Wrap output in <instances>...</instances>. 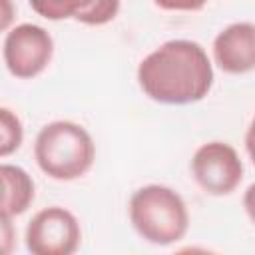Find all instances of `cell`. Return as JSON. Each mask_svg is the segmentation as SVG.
<instances>
[{
  "instance_id": "cell-1",
  "label": "cell",
  "mask_w": 255,
  "mask_h": 255,
  "mask_svg": "<svg viewBox=\"0 0 255 255\" xmlns=\"http://www.w3.org/2000/svg\"><path fill=\"white\" fill-rule=\"evenodd\" d=\"M139 90L157 104L187 106L201 102L213 86V64L193 40H167L137 66Z\"/></svg>"
},
{
  "instance_id": "cell-2",
  "label": "cell",
  "mask_w": 255,
  "mask_h": 255,
  "mask_svg": "<svg viewBox=\"0 0 255 255\" xmlns=\"http://www.w3.org/2000/svg\"><path fill=\"white\" fill-rule=\"evenodd\" d=\"M34 157L48 177L56 181H74L92 169L96 161V143L82 124L56 120L38 131Z\"/></svg>"
},
{
  "instance_id": "cell-3",
  "label": "cell",
  "mask_w": 255,
  "mask_h": 255,
  "mask_svg": "<svg viewBox=\"0 0 255 255\" xmlns=\"http://www.w3.org/2000/svg\"><path fill=\"white\" fill-rule=\"evenodd\" d=\"M129 221L135 233L151 245H173L189 229V211L183 197L159 183L135 189L129 197Z\"/></svg>"
},
{
  "instance_id": "cell-4",
  "label": "cell",
  "mask_w": 255,
  "mask_h": 255,
  "mask_svg": "<svg viewBox=\"0 0 255 255\" xmlns=\"http://www.w3.org/2000/svg\"><path fill=\"white\" fill-rule=\"evenodd\" d=\"M54 40L50 32L38 24L22 22L4 36L2 58L6 70L18 80L40 76L52 62Z\"/></svg>"
},
{
  "instance_id": "cell-5",
  "label": "cell",
  "mask_w": 255,
  "mask_h": 255,
  "mask_svg": "<svg viewBox=\"0 0 255 255\" xmlns=\"http://www.w3.org/2000/svg\"><path fill=\"white\" fill-rule=\"evenodd\" d=\"M191 175L195 183L209 195H229L243 179V161L227 141L201 143L191 157Z\"/></svg>"
},
{
  "instance_id": "cell-6",
  "label": "cell",
  "mask_w": 255,
  "mask_h": 255,
  "mask_svg": "<svg viewBox=\"0 0 255 255\" xmlns=\"http://www.w3.org/2000/svg\"><path fill=\"white\" fill-rule=\"evenodd\" d=\"M24 239L34 255H72L82 243V227L70 209L50 205L28 221Z\"/></svg>"
},
{
  "instance_id": "cell-7",
  "label": "cell",
  "mask_w": 255,
  "mask_h": 255,
  "mask_svg": "<svg viewBox=\"0 0 255 255\" xmlns=\"http://www.w3.org/2000/svg\"><path fill=\"white\" fill-rule=\"evenodd\" d=\"M213 62L225 74H247L255 70V26L251 22H233L225 26L211 46Z\"/></svg>"
},
{
  "instance_id": "cell-8",
  "label": "cell",
  "mask_w": 255,
  "mask_h": 255,
  "mask_svg": "<svg viewBox=\"0 0 255 255\" xmlns=\"http://www.w3.org/2000/svg\"><path fill=\"white\" fill-rule=\"evenodd\" d=\"M0 179H2V215L18 217L32 205L36 197V185L32 175L12 163L0 165Z\"/></svg>"
},
{
  "instance_id": "cell-9",
  "label": "cell",
  "mask_w": 255,
  "mask_h": 255,
  "mask_svg": "<svg viewBox=\"0 0 255 255\" xmlns=\"http://www.w3.org/2000/svg\"><path fill=\"white\" fill-rule=\"evenodd\" d=\"M94 2L96 0H28L30 8L38 16L52 22L70 20V18L80 22V18L92 10Z\"/></svg>"
},
{
  "instance_id": "cell-10",
  "label": "cell",
  "mask_w": 255,
  "mask_h": 255,
  "mask_svg": "<svg viewBox=\"0 0 255 255\" xmlns=\"http://www.w3.org/2000/svg\"><path fill=\"white\" fill-rule=\"evenodd\" d=\"M24 141V126L10 108H0V155L8 157L10 153L18 151Z\"/></svg>"
},
{
  "instance_id": "cell-11",
  "label": "cell",
  "mask_w": 255,
  "mask_h": 255,
  "mask_svg": "<svg viewBox=\"0 0 255 255\" xmlns=\"http://www.w3.org/2000/svg\"><path fill=\"white\" fill-rule=\"evenodd\" d=\"M120 0H96L92 10L80 18V24L86 26H104L112 22L120 12Z\"/></svg>"
},
{
  "instance_id": "cell-12",
  "label": "cell",
  "mask_w": 255,
  "mask_h": 255,
  "mask_svg": "<svg viewBox=\"0 0 255 255\" xmlns=\"http://www.w3.org/2000/svg\"><path fill=\"white\" fill-rule=\"evenodd\" d=\"M153 4L167 12H197L207 4V0H153Z\"/></svg>"
},
{
  "instance_id": "cell-13",
  "label": "cell",
  "mask_w": 255,
  "mask_h": 255,
  "mask_svg": "<svg viewBox=\"0 0 255 255\" xmlns=\"http://www.w3.org/2000/svg\"><path fill=\"white\" fill-rule=\"evenodd\" d=\"M0 221H2V251H4V253H10L12 241H14V237H16V231H14V227H12V217L2 215Z\"/></svg>"
},
{
  "instance_id": "cell-14",
  "label": "cell",
  "mask_w": 255,
  "mask_h": 255,
  "mask_svg": "<svg viewBox=\"0 0 255 255\" xmlns=\"http://www.w3.org/2000/svg\"><path fill=\"white\" fill-rule=\"evenodd\" d=\"M243 207H245L247 217L255 223V183H251L245 189V193H243Z\"/></svg>"
},
{
  "instance_id": "cell-15",
  "label": "cell",
  "mask_w": 255,
  "mask_h": 255,
  "mask_svg": "<svg viewBox=\"0 0 255 255\" xmlns=\"http://www.w3.org/2000/svg\"><path fill=\"white\" fill-rule=\"evenodd\" d=\"M245 151H247L251 163L255 165V116H253L247 131H245Z\"/></svg>"
},
{
  "instance_id": "cell-16",
  "label": "cell",
  "mask_w": 255,
  "mask_h": 255,
  "mask_svg": "<svg viewBox=\"0 0 255 255\" xmlns=\"http://www.w3.org/2000/svg\"><path fill=\"white\" fill-rule=\"evenodd\" d=\"M12 0H2V30H10V20H12Z\"/></svg>"
}]
</instances>
